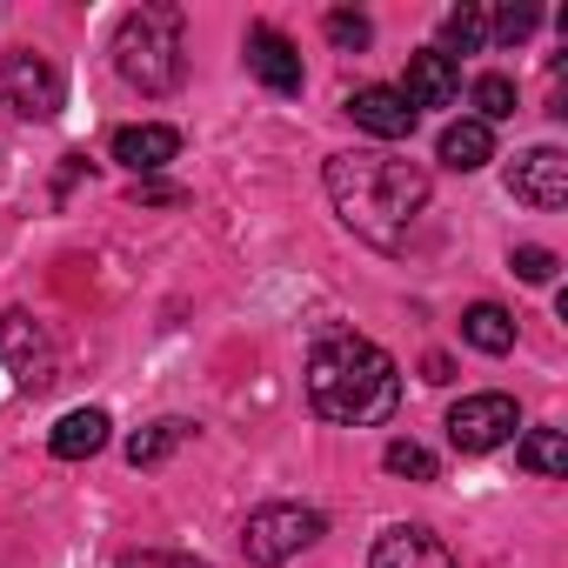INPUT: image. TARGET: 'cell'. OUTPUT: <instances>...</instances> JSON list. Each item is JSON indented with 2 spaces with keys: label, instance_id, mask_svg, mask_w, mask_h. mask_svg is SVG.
<instances>
[{
  "label": "cell",
  "instance_id": "1",
  "mask_svg": "<svg viewBox=\"0 0 568 568\" xmlns=\"http://www.w3.org/2000/svg\"><path fill=\"white\" fill-rule=\"evenodd\" d=\"M335 214L368 241V247H402L408 227L428 207V174L402 154H328L322 168Z\"/></svg>",
  "mask_w": 568,
  "mask_h": 568
},
{
  "label": "cell",
  "instance_id": "2",
  "mask_svg": "<svg viewBox=\"0 0 568 568\" xmlns=\"http://www.w3.org/2000/svg\"><path fill=\"white\" fill-rule=\"evenodd\" d=\"M308 402H315L322 422L375 428L402 408V368L368 335H328L308 355Z\"/></svg>",
  "mask_w": 568,
  "mask_h": 568
},
{
  "label": "cell",
  "instance_id": "3",
  "mask_svg": "<svg viewBox=\"0 0 568 568\" xmlns=\"http://www.w3.org/2000/svg\"><path fill=\"white\" fill-rule=\"evenodd\" d=\"M114 68L141 94H174L181 68H187L181 8H134V14H121V28H114Z\"/></svg>",
  "mask_w": 568,
  "mask_h": 568
},
{
  "label": "cell",
  "instance_id": "4",
  "mask_svg": "<svg viewBox=\"0 0 568 568\" xmlns=\"http://www.w3.org/2000/svg\"><path fill=\"white\" fill-rule=\"evenodd\" d=\"M328 535V521H322V508H302V501H267V508H254L247 515V528H241V548H247V561L254 568H288L302 548H315Z\"/></svg>",
  "mask_w": 568,
  "mask_h": 568
},
{
  "label": "cell",
  "instance_id": "5",
  "mask_svg": "<svg viewBox=\"0 0 568 568\" xmlns=\"http://www.w3.org/2000/svg\"><path fill=\"white\" fill-rule=\"evenodd\" d=\"M61 68L34 48H14L8 61H0V108H14L21 121H54L61 114Z\"/></svg>",
  "mask_w": 568,
  "mask_h": 568
},
{
  "label": "cell",
  "instance_id": "6",
  "mask_svg": "<svg viewBox=\"0 0 568 568\" xmlns=\"http://www.w3.org/2000/svg\"><path fill=\"white\" fill-rule=\"evenodd\" d=\"M0 362H8V375L21 382V388H48L54 382V368H61V355H54V335L34 322V315H21V308H8L0 315Z\"/></svg>",
  "mask_w": 568,
  "mask_h": 568
},
{
  "label": "cell",
  "instance_id": "7",
  "mask_svg": "<svg viewBox=\"0 0 568 568\" xmlns=\"http://www.w3.org/2000/svg\"><path fill=\"white\" fill-rule=\"evenodd\" d=\"M515 428H521L515 395H462V402L448 408V442H455L462 455H488V448H501Z\"/></svg>",
  "mask_w": 568,
  "mask_h": 568
},
{
  "label": "cell",
  "instance_id": "8",
  "mask_svg": "<svg viewBox=\"0 0 568 568\" xmlns=\"http://www.w3.org/2000/svg\"><path fill=\"white\" fill-rule=\"evenodd\" d=\"M508 194L528 201V207H541V214H555V207L568 201V154H561V148H528V154L508 168Z\"/></svg>",
  "mask_w": 568,
  "mask_h": 568
},
{
  "label": "cell",
  "instance_id": "9",
  "mask_svg": "<svg viewBox=\"0 0 568 568\" xmlns=\"http://www.w3.org/2000/svg\"><path fill=\"white\" fill-rule=\"evenodd\" d=\"M247 68L274 94H302V81H308L302 74V48L281 34V28H247Z\"/></svg>",
  "mask_w": 568,
  "mask_h": 568
},
{
  "label": "cell",
  "instance_id": "10",
  "mask_svg": "<svg viewBox=\"0 0 568 568\" xmlns=\"http://www.w3.org/2000/svg\"><path fill=\"white\" fill-rule=\"evenodd\" d=\"M368 568H455V555H448V541H442L435 528L402 521V528H388V535L368 548Z\"/></svg>",
  "mask_w": 568,
  "mask_h": 568
},
{
  "label": "cell",
  "instance_id": "11",
  "mask_svg": "<svg viewBox=\"0 0 568 568\" xmlns=\"http://www.w3.org/2000/svg\"><path fill=\"white\" fill-rule=\"evenodd\" d=\"M348 114H355V128H368L375 141H408V134H415V108L402 101V88H382V81L355 88V94H348Z\"/></svg>",
  "mask_w": 568,
  "mask_h": 568
},
{
  "label": "cell",
  "instance_id": "12",
  "mask_svg": "<svg viewBox=\"0 0 568 568\" xmlns=\"http://www.w3.org/2000/svg\"><path fill=\"white\" fill-rule=\"evenodd\" d=\"M181 154V134L168 121H141V128H114V161L134 168V174H154Z\"/></svg>",
  "mask_w": 568,
  "mask_h": 568
},
{
  "label": "cell",
  "instance_id": "13",
  "mask_svg": "<svg viewBox=\"0 0 568 568\" xmlns=\"http://www.w3.org/2000/svg\"><path fill=\"white\" fill-rule=\"evenodd\" d=\"M455 94H462V74H455V61H448V54H435V48L408 54V88H402V101H408V108H448Z\"/></svg>",
  "mask_w": 568,
  "mask_h": 568
},
{
  "label": "cell",
  "instance_id": "14",
  "mask_svg": "<svg viewBox=\"0 0 568 568\" xmlns=\"http://www.w3.org/2000/svg\"><path fill=\"white\" fill-rule=\"evenodd\" d=\"M48 448H54L61 462H88V455H101V448H108V415H101V408H74V415H61L54 435H48Z\"/></svg>",
  "mask_w": 568,
  "mask_h": 568
},
{
  "label": "cell",
  "instance_id": "15",
  "mask_svg": "<svg viewBox=\"0 0 568 568\" xmlns=\"http://www.w3.org/2000/svg\"><path fill=\"white\" fill-rule=\"evenodd\" d=\"M442 161H448L455 174H475V168L495 161V134H488L481 121H448V128H442Z\"/></svg>",
  "mask_w": 568,
  "mask_h": 568
},
{
  "label": "cell",
  "instance_id": "16",
  "mask_svg": "<svg viewBox=\"0 0 568 568\" xmlns=\"http://www.w3.org/2000/svg\"><path fill=\"white\" fill-rule=\"evenodd\" d=\"M462 335H468V348H481V355H508V348H515V315L495 308V302H475V308L462 315Z\"/></svg>",
  "mask_w": 568,
  "mask_h": 568
},
{
  "label": "cell",
  "instance_id": "17",
  "mask_svg": "<svg viewBox=\"0 0 568 568\" xmlns=\"http://www.w3.org/2000/svg\"><path fill=\"white\" fill-rule=\"evenodd\" d=\"M181 442H187V422H181V415H161V422H148V428L128 442V462H134V468H154V462L174 455Z\"/></svg>",
  "mask_w": 568,
  "mask_h": 568
},
{
  "label": "cell",
  "instance_id": "18",
  "mask_svg": "<svg viewBox=\"0 0 568 568\" xmlns=\"http://www.w3.org/2000/svg\"><path fill=\"white\" fill-rule=\"evenodd\" d=\"M515 462H521L528 475H561V468H568V442H561V428H528L521 448H515Z\"/></svg>",
  "mask_w": 568,
  "mask_h": 568
},
{
  "label": "cell",
  "instance_id": "19",
  "mask_svg": "<svg viewBox=\"0 0 568 568\" xmlns=\"http://www.w3.org/2000/svg\"><path fill=\"white\" fill-rule=\"evenodd\" d=\"M481 41H488V14H481V8H455V14L442 21V48H435V54L455 61V54H475Z\"/></svg>",
  "mask_w": 568,
  "mask_h": 568
},
{
  "label": "cell",
  "instance_id": "20",
  "mask_svg": "<svg viewBox=\"0 0 568 568\" xmlns=\"http://www.w3.org/2000/svg\"><path fill=\"white\" fill-rule=\"evenodd\" d=\"M468 101H475V121H481V128H488V121H508V114H515V81H508V74H481Z\"/></svg>",
  "mask_w": 568,
  "mask_h": 568
},
{
  "label": "cell",
  "instance_id": "21",
  "mask_svg": "<svg viewBox=\"0 0 568 568\" xmlns=\"http://www.w3.org/2000/svg\"><path fill=\"white\" fill-rule=\"evenodd\" d=\"M322 28H328V41H335L342 54H362V48L375 41V28H368V14H348V8H335V14H328Z\"/></svg>",
  "mask_w": 568,
  "mask_h": 568
},
{
  "label": "cell",
  "instance_id": "22",
  "mask_svg": "<svg viewBox=\"0 0 568 568\" xmlns=\"http://www.w3.org/2000/svg\"><path fill=\"white\" fill-rule=\"evenodd\" d=\"M388 475H408V481H435V455L422 442H388Z\"/></svg>",
  "mask_w": 568,
  "mask_h": 568
},
{
  "label": "cell",
  "instance_id": "23",
  "mask_svg": "<svg viewBox=\"0 0 568 568\" xmlns=\"http://www.w3.org/2000/svg\"><path fill=\"white\" fill-rule=\"evenodd\" d=\"M508 267L528 281V288H541V281H555V267H561V261H555L548 247H515V254H508Z\"/></svg>",
  "mask_w": 568,
  "mask_h": 568
},
{
  "label": "cell",
  "instance_id": "24",
  "mask_svg": "<svg viewBox=\"0 0 568 568\" xmlns=\"http://www.w3.org/2000/svg\"><path fill=\"white\" fill-rule=\"evenodd\" d=\"M535 21H541L535 8H501V14L488 21V34H495L501 48H515V41H528V34H535Z\"/></svg>",
  "mask_w": 568,
  "mask_h": 568
},
{
  "label": "cell",
  "instance_id": "25",
  "mask_svg": "<svg viewBox=\"0 0 568 568\" xmlns=\"http://www.w3.org/2000/svg\"><path fill=\"white\" fill-rule=\"evenodd\" d=\"M121 568H207V561H194V555H168V548H134V555H121Z\"/></svg>",
  "mask_w": 568,
  "mask_h": 568
},
{
  "label": "cell",
  "instance_id": "26",
  "mask_svg": "<svg viewBox=\"0 0 568 568\" xmlns=\"http://www.w3.org/2000/svg\"><path fill=\"white\" fill-rule=\"evenodd\" d=\"M134 201H154V207H168V201H181V187H161V181H141V187H134Z\"/></svg>",
  "mask_w": 568,
  "mask_h": 568
},
{
  "label": "cell",
  "instance_id": "27",
  "mask_svg": "<svg viewBox=\"0 0 568 568\" xmlns=\"http://www.w3.org/2000/svg\"><path fill=\"white\" fill-rule=\"evenodd\" d=\"M422 382H455V362H448V355H428V362H422Z\"/></svg>",
  "mask_w": 568,
  "mask_h": 568
}]
</instances>
